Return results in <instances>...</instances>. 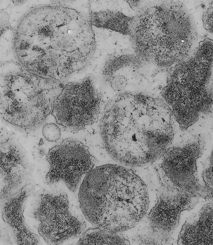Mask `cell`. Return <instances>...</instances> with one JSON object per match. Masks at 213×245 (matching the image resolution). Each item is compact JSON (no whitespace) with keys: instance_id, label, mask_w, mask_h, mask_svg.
<instances>
[{"instance_id":"obj_6","label":"cell","mask_w":213,"mask_h":245,"mask_svg":"<svg viewBox=\"0 0 213 245\" xmlns=\"http://www.w3.org/2000/svg\"><path fill=\"white\" fill-rule=\"evenodd\" d=\"M197 220L187 221L178 241L179 244H213L212 205H206Z\"/></svg>"},{"instance_id":"obj_11","label":"cell","mask_w":213,"mask_h":245,"mask_svg":"<svg viewBox=\"0 0 213 245\" xmlns=\"http://www.w3.org/2000/svg\"><path fill=\"white\" fill-rule=\"evenodd\" d=\"M141 64V59L136 55L127 54L117 57L106 62L103 71V74L107 78H110L120 69L128 67L138 68Z\"/></svg>"},{"instance_id":"obj_3","label":"cell","mask_w":213,"mask_h":245,"mask_svg":"<svg viewBox=\"0 0 213 245\" xmlns=\"http://www.w3.org/2000/svg\"><path fill=\"white\" fill-rule=\"evenodd\" d=\"M34 216L40 222V235L50 244H59L78 237L86 227L82 216L71 208L64 192L41 194Z\"/></svg>"},{"instance_id":"obj_5","label":"cell","mask_w":213,"mask_h":245,"mask_svg":"<svg viewBox=\"0 0 213 245\" xmlns=\"http://www.w3.org/2000/svg\"><path fill=\"white\" fill-rule=\"evenodd\" d=\"M99 103L89 81L71 83L56 101L54 115L57 123L65 130L78 131L94 122Z\"/></svg>"},{"instance_id":"obj_14","label":"cell","mask_w":213,"mask_h":245,"mask_svg":"<svg viewBox=\"0 0 213 245\" xmlns=\"http://www.w3.org/2000/svg\"><path fill=\"white\" fill-rule=\"evenodd\" d=\"M111 84L112 88L115 90L120 91L126 88L127 85V81L124 76L117 75L113 77Z\"/></svg>"},{"instance_id":"obj_4","label":"cell","mask_w":213,"mask_h":245,"mask_svg":"<svg viewBox=\"0 0 213 245\" xmlns=\"http://www.w3.org/2000/svg\"><path fill=\"white\" fill-rule=\"evenodd\" d=\"M46 160L49 166L45 178L47 183L62 181L74 192L83 176L93 169L96 162L87 147L72 138L63 140L51 148Z\"/></svg>"},{"instance_id":"obj_1","label":"cell","mask_w":213,"mask_h":245,"mask_svg":"<svg viewBox=\"0 0 213 245\" xmlns=\"http://www.w3.org/2000/svg\"><path fill=\"white\" fill-rule=\"evenodd\" d=\"M138 179L132 170L107 164L92 169L80 187L81 211L93 225L113 231L130 220L136 208Z\"/></svg>"},{"instance_id":"obj_7","label":"cell","mask_w":213,"mask_h":245,"mask_svg":"<svg viewBox=\"0 0 213 245\" xmlns=\"http://www.w3.org/2000/svg\"><path fill=\"white\" fill-rule=\"evenodd\" d=\"M26 196V192L23 190L8 198L4 205L3 215L15 230L18 244H37L36 236L25 226L23 219L22 206Z\"/></svg>"},{"instance_id":"obj_13","label":"cell","mask_w":213,"mask_h":245,"mask_svg":"<svg viewBox=\"0 0 213 245\" xmlns=\"http://www.w3.org/2000/svg\"><path fill=\"white\" fill-rule=\"evenodd\" d=\"M202 177L206 188L210 192L213 188V154L206 160L204 166Z\"/></svg>"},{"instance_id":"obj_2","label":"cell","mask_w":213,"mask_h":245,"mask_svg":"<svg viewBox=\"0 0 213 245\" xmlns=\"http://www.w3.org/2000/svg\"><path fill=\"white\" fill-rule=\"evenodd\" d=\"M205 145L204 137L196 134L169 148L155 169L167 188L189 192L205 190L199 183L197 166Z\"/></svg>"},{"instance_id":"obj_9","label":"cell","mask_w":213,"mask_h":245,"mask_svg":"<svg viewBox=\"0 0 213 245\" xmlns=\"http://www.w3.org/2000/svg\"><path fill=\"white\" fill-rule=\"evenodd\" d=\"M92 22L95 26L130 35L134 16L129 17L117 11L106 10L93 13Z\"/></svg>"},{"instance_id":"obj_8","label":"cell","mask_w":213,"mask_h":245,"mask_svg":"<svg viewBox=\"0 0 213 245\" xmlns=\"http://www.w3.org/2000/svg\"><path fill=\"white\" fill-rule=\"evenodd\" d=\"M160 199L152 212V223L163 231L173 229L177 223L180 210L183 209L176 197ZM161 229V230H162Z\"/></svg>"},{"instance_id":"obj_12","label":"cell","mask_w":213,"mask_h":245,"mask_svg":"<svg viewBox=\"0 0 213 245\" xmlns=\"http://www.w3.org/2000/svg\"><path fill=\"white\" fill-rule=\"evenodd\" d=\"M42 133L45 139L50 142H57L61 137L60 129L53 123L45 124L42 128Z\"/></svg>"},{"instance_id":"obj_10","label":"cell","mask_w":213,"mask_h":245,"mask_svg":"<svg viewBox=\"0 0 213 245\" xmlns=\"http://www.w3.org/2000/svg\"><path fill=\"white\" fill-rule=\"evenodd\" d=\"M115 232H107L99 228H90L80 236L77 244L80 245H113L122 244Z\"/></svg>"}]
</instances>
